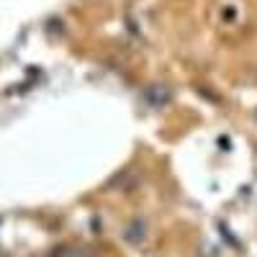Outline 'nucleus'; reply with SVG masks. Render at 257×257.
<instances>
[{"instance_id":"1","label":"nucleus","mask_w":257,"mask_h":257,"mask_svg":"<svg viewBox=\"0 0 257 257\" xmlns=\"http://www.w3.org/2000/svg\"><path fill=\"white\" fill-rule=\"evenodd\" d=\"M123 234H126V239L132 242V244H139L144 239V234H147V224L142 219H134V221H128V226H126Z\"/></svg>"}]
</instances>
